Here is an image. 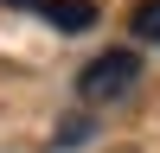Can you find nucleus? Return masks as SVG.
I'll return each mask as SVG.
<instances>
[{
	"instance_id": "f03ea898",
	"label": "nucleus",
	"mask_w": 160,
	"mask_h": 153,
	"mask_svg": "<svg viewBox=\"0 0 160 153\" xmlns=\"http://www.w3.org/2000/svg\"><path fill=\"white\" fill-rule=\"evenodd\" d=\"M128 26H135V38H141V45H160V0H141Z\"/></svg>"
},
{
	"instance_id": "7ed1b4c3",
	"label": "nucleus",
	"mask_w": 160,
	"mask_h": 153,
	"mask_svg": "<svg viewBox=\"0 0 160 153\" xmlns=\"http://www.w3.org/2000/svg\"><path fill=\"white\" fill-rule=\"evenodd\" d=\"M0 7H19V13H38V19H45V7H51V0H0Z\"/></svg>"
},
{
	"instance_id": "f257e3e1",
	"label": "nucleus",
	"mask_w": 160,
	"mask_h": 153,
	"mask_svg": "<svg viewBox=\"0 0 160 153\" xmlns=\"http://www.w3.org/2000/svg\"><path fill=\"white\" fill-rule=\"evenodd\" d=\"M135 76H141V58H135V51H102V58L83 64L77 96H83L90 109H96V102H122L128 89H135Z\"/></svg>"
}]
</instances>
